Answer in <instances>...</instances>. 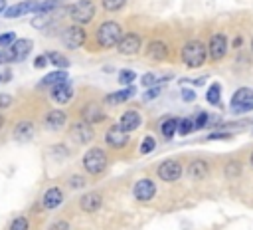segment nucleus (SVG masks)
<instances>
[{
	"instance_id": "35",
	"label": "nucleus",
	"mask_w": 253,
	"mask_h": 230,
	"mask_svg": "<svg viewBox=\"0 0 253 230\" xmlns=\"http://www.w3.org/2000/svg\"><path fill=\"white\" fill-rule=\"evenodd\" d=\"M10 230H28V218L26 216H18L12 220Z\"/></svg>"
},
{
	"instance_id": "32",
	"label": "nucleus",
	"mask_w": 253,
	"mask_h": 230,
	"mask_svg": "<svg viewBox=\"0 0 253 230\" xmlns=\"http://www.w3.org/2000/svg\"><path fill=\"white\" fill-rule=\"evenodd\" d=\"M51 22H53V20H51V16H49V14H38V16L32 20V26L42 30V28H45V26H47V24H51Z\"/></svg>"
},
{
	"instance_id": "33",
	"label": "nucleus",
	"mask_w": 253,
	"mask_h": 230,
	"mask_svg": "<svg viewBox=\"0 0 253 230\" xmlns=\"http://www.w3.org/2000/svg\"><path fill=\"white\" fill-rule=\"evenodd\" d=\"M154 147H156V141H154V137L146 135V137L142 139V143H140V153H142V155H146V153H152V151H154Z\"/></svg>"
},
{
	"instance_id": "39",
	"label": "nucleus",
	"mask_w": 253,
	"mask_h": 230,
	"mask_svg": "<svg viewBox=\"0 0 253 230\" xmlns=\"http://www.w3.org/2000/svg\"><path fill=\"white\" fill-rule=\"evenodd\" d=\"M140 81H142L144 87H152V85H156V75L154 73H144Z\"/></svg>"
},
{
	"instance_id": "5",
	"label": "nucleus",
	"mask_w": 253,
	"mask_h": 230,
	"mask_svg": "<svg viewBox=\"0 0 253 230\" xmlns=\"http://www.w3.org/2000/svg\"><path fill=\"white\" fill-rule=\"evenodd\" d=\"M85 30L81 28V26H67L63 32H61V42H63V46L65 48H69V50H75V48H79V46H83L85 44Z\"/></svg>"
},
{
	"instance_id": "12",
	"label": "nucleus",
	"mask_w": 253,
	"mask_h": 230,
	"mask_svg": "<svg viewBox=\"0 0 253 230\" xmlns=\"http://www.w3.org/2000/svg\"><path fill=\"white\" fill-rule=\"evenodd\" d=\"M105 141H107V145L113 147V149H123V147L128 143V133H125L119 125H113V127L107 131Z\"/></svg>"
},
{
	"instance_id": "6",
	"label": "nucleus",
	"mask_w": 253,
	"mask_h": 230,
	"mask_svg": "<svg viewBox=\"0 0 253 230\" xmlns=\"http://www.w3.org/2000/svg\"><path fill=\"white\" fill-rule=\"evenodd\" d=\"M156 174H158V178H162L164 182H174V180H178V178L182 176V165H180L178 161L168 159V161H164V163L158 165Z\"/></svg>"
},
{
	"instance_id": "9",
	"label": "nucleus",
	"mask_w": 253,
	"mask_h": 230,
	"mask_svg": "<svg viewBox=\"0 0 253 230\" xmlns=\"http://www.w3.org/2000/svg\"><path fill=\"white\" fill-rule=\"evenodd\" d=\"M69 135H71V139H73V141H77V143H81V145L89 143V141L95 137L91 123H87V121H77V123H73V125H71Z\"/></svg>"
},
{
	"instance_id": "40",
	"label": "nucleus",
	"mask_w": 253,
	"mask_h": 230,
	"mask_svg": "<svg viewBox=\"0 0 253 230\" xmlns=\"http://www.w3.org/2000/svg\"><path fill=\"white\" fill-rule=\"evenodd\" d=\"M229 131H213L208 135V141H213V139H229Z\"/></svg>"
},
{
	"instance_id": "22",
	"label": "nucleus",
	"mask_w": 253,
	"mask_h": 230,
	"mask_svg": "<svg viewBox=\"0 0 253 230\" xmlns=\"http://www.w3.org/2000/svg\"><path fill=\"white\" fill-rule=\"evenodd\" d=\"M32 135H34V125H32L30 121H20V123L16 125V129H14V137H16V141H20V143L30 141Z\"/></svg>"
},
{
	"instance_id": "10",
	"label": "nucleus",
	"mask_w": 253,
	"mask_h": 230,
	"mask_svg": "<svg viewBox=\"0 0 253 230\" xmlns=\"http://www.w3.org/2000/svg\"><path fill=\"white\" fill-rule=\"evenodd\" d=\"M132 194H134L136 200L146 202V200H150V198L156 194V184H154L150 178H140V180L134 184Z\"/></svg>"
},
{
	"instance_id": "49",
	"label": "nucleus",
	"mask_w": 253,
	"mask_h": 230,
	"mask_svg": "<svg viewBox=\"0 0 253 230\" xmlns=\"http://www.w3.org/2000/svg\"><path fill=\"white\" fill-rule=\"evenodd\" d=\"M6 10V0H0V12H4Z\"/></svg>"
},
{
	"instance_id": "36",
	"label": "nucleus",
	"mask_w": 253,
	"mask_h": 230,
	"mask_svg": "<svg viewBox=\"0 0 253 230\" xmlns=\"http://www.w3.org/2000/svg\"><path fill=\"white\" fill-rule=\"evenodd\" d=\"M14 42H16V34H14V32L0 34V46H2V48H10Z\"/></svg>"
},
{
	"instance_id": "7",
	"label": "nucleus",
	"mask_w": 253,
	"mask_h": 230,
	"mask_svg": "<svg viewBox=\"0 0 253 230\" xmlns=\"http://www.w3.org/2000/svg\"><path fill=\"white\" fill-rule=\"evenodd\" d=\"M206 50H208L210 59H213V61L221 59L227 54V36L225 34H213L210 38V44H208Z\"/></svg>"
},
{
	"instance_id": "42",
	"label": "nucleus",
	"mask_w": 253,
	"mask_h": 230,
	"mask_svg": "<svg viewBox=\"0 0 253 230\" xmlns=\"http://www.w3.org/2000/svg\"><path fill=\"white\" fill-rule=\"evenodd\" d=\"M158 93H160V87H148V91L144 93V99H146V101H150V99H154Z\"/></svg>"
},
{
	"instance_id": "41",
	"label": "nucleus",
	"mask_w": 253,
	"mask_h": 230,
	"mask_svg": "<svg viewBox=\"0 0 253 230\" xmlns=\"http://www.w3.org/2000/svg\"><path fill=\"white\" fill-rule=\"evenodd\" d=\"M49 230H69V222H65V220H57V222H53V224L49 226Z\"/></svg>"
},
{
	"instance_id": "15",
	"label": "nucleus",
	"mask_w": 253,
	"mask_h": 230,
	"mask_svg": "<svg viewBox=\"0 0 253 230\" xmlns=\"http://www.w3.org/2000/svg\"><path fill=\"white\" fill-rule=\"evenodd\" d=\"M61 202H63V190L59 186H51V188L45 190V194H43V208L55 210Z\"/></svg>"
},
{
	"instance_id": "38",
	"label": "nucleus",
	"mask_w": 253,
	"mask_h": 230,
	"mask_svg": "<svg viewBox=\"0 0 253 230\" xmlns=\"http://www.w3.org/2000/svg\"><path fill=\"white\" fill-rule=\"evenodd\" d=\"M225 174H227L229 178H235V176L239 174V163H235V161L229 163V165L225 167Z\"/></svg>"
},
{
	"instance_id": "14",
	"label": "nucleus",
	"mask_w": 253,
	"mask_h": 230,
	"mask_svg": "<svg viewBox=\"0 0 253 230\" xmlns=\"http://www.w3.org/2000/svg\"><path fill=\"white\" fill-rule=\"evenodd\" d=\"M138 125H140V113H138V111H134V109L125 111V113L121 115V119H119V127H121L125 133L134 131Z\"/></svg>"
},
{
	"instance_id": "21",
	"label": "nucleus",
	"mask_w": 253,
	"mask_h": 230,
	"mask_svg": "<svg viewBox=\"0 0 253 230\" xmlns=\"http://www.w3.org/2000/svg\"><path fill=\"white\" fill-rule=\"evenodd\" d=\"M83 117L87 123H99L105 119V113L97 103H89L87 107H83Z\"/></svg>"
},
{
	"instance_id": "28",
	"label": "nucleus",
	"mask_w": 253,
	"mask_h": 230,
	"mask_svg": "<svg viewBox=\"0 0 253 230\" xmlns=\"http://www.w3.org/2000/svg\"><path fill=\"white\" fill-rule=\"evenodd\" d=\"M206 99H208L211 105H219V99H221V87H219V83H213V85L208 89Z\"/></svg>"
},
{
	"instance_id": "1",
	"label": "nucleus",
	"mask_w": 253,
	"mask_h": 230,
	"mask_svg": "<svg viewBox=\"0 0 253 230\" xmlns=\"http://www.w3.org/2000/svg\"><path fill=\"white\" fill-rule=\"evenodd\" d=\"M182 61L188 65V67H200L206 58H208V50L206 46L200 42V40H190L184 48H182Z\"/></svg>"
},
{
	"instance_id": "45",
	"label": "nucleus",
	"mask_w": 253,
	"mask_h": 230,
	"mask_svg": "<svg viewBox=\"0 0 253 230\" xmlns=\"http://www.w3.org/2000/svg\"><path fill=\"white\" fill-rule=\"evenodd\" d=\"M182 99L190 103V101H194V99H196V93H194V91H190V89H182Z\"/></svg>"
},
{
	"instance_id": "13",
	"label": "nucleus",
	"mask_w": 253,
	"mask_h": 230,
	"mask_svg": "<svg viewBox=\"0 0 253 230\" xmlns=\"http://www.w3.org/2000/svg\"><path fill=\"white\" fill-rule=\"evenodd\" d=\"M71 97H73V87H71L69 81H61V83H57V85L51 87V99L55 103H61L63 105V103L71 101Z\"/></svg>"
},
{
	"instance_id": "30",
	"label": "nucleus",
	"mask_w": 253,
	"mask_h": 230,
	"mask_svg": "<svg viewBox=\"0 0 253 230\" xmlns=\"http://www.w3.org/2000/svg\"><path fill=\"white\" fill-rule=\"evenodd\" d=\"M61 2H63V0H45V2H40V6H38L36 12H40V14H47L49 10H55Z\"/></svg>"
},
{
	"instance_id": "20",
	"label": "nucleus",
	"mask_w": 253,
	"mask_h": 230,
	"mask_svg": "<svg viewBox=\"0 0 253 230\" xmlns=\"http://www.w3.org/2000/svg\"><path fill=\"white\" fill-rule=\"evenodd\" d=\"M249 101H253V89H249V87H239V89L233 93V97H231V107L237 109V107H241V105H245V103H249Z\"/></svg>"
},
{
	"instance_id": "29",
	"label": "nucleus",
	"mask_w": 253,
	"mask_h": 230,
	"mask_svg": "<svg viewBox=\"0 0 253 230\" xmlns=\"http://www.w3.org/2000/svg\"><path fill=\"white\" fill-rule=\"evenodd\" d=\"M194 131V121L192 119H182V121H178V127H176V133L178 135H182V137H186V135H190Z\"/></svg>"
},
{
	"instance_id": "4",
	"label": "nucleus",
	"mask_w": 253,
	"mask_h": 230,
	"mask_svg": "<svg viewBox=\"0 0 253 230\" xmlns=\"http://www.w3.org/2000/svg\"><path fill=\"white\" fill-rule=\"evenodd\" d=\"M69 16L77 26H85L95 18V4L91 0H77L69 8Z\"/></svg>"
},
{
	"instance_id": "46",
	"label": "nucleus",
	"mask_w": 253,
	"mask_h": 230,
	"mask_svg": "<svg viewBox=\"0 0 253 230\" xmlns=\"http://www.w3.org/2000/svg\"><path fill=\"white\" fill-rule=\"evenodd\" d=\"M253 109V101H249V103H245V105H241V107H237V109H233L235 113H245V111H251Z\"/></svg>"
},
{
	"instance_id": "26",
	"label": "nucleus",
	"mask_w": 253,
	"mask_h": 230,
	"mask_svg": "<svg viewBox=\"0 0 253 230\" xmlns=\"http://www.w3.org/2000/svg\"><path fill=\"white\" fill-rule=\"evenodd\" d=\"M45 58H47V61H49L51 65H55L57 69H67V67H69V59H67L65 56L57 54V52H47Z\"/></svg>"
},
{
	"instance_id": "23",
	"label": "nucleus",
	"mask_w": 253,
	"mask_h": 230,
	"mask_svg": "<svg viewBox=\"0 0 253 230\" xmlns=\"http://www.w3.org/2000/svg\"><path fill=\"white\" fill-rule=\"evenodd\" d=\"M61 81H67V71L65 69H55V71H51V73H47L43 79H42V87H53V85H57V83H61Z\"/></svg>"
},
{
	"instance_id": "16",
	"label": "nucleus",
	"mask_w": 253,
	"mask_h": 230,
	"mask_svg": "<svg viewBox=\"0 0 253 230\" xmlns=\"http://www.w3.org/2000/svg\"><path fill=\"white\" fill-rule=\"evenodd\" d=\"M101 204H103V198H101L99 192H87V194H83L81 200H79V206H81V210H85V212H95V210L101 208Z\"/></svg>"
},
{
	"instance_id": "11",
	"label": "nucleus",
	"mask_w": 253,
	"mask_h": 230,
	"mask_svg": "<svg viewBox=\"0 0 253 230\" xmlns=\"http://www.w3.org/2000/svg\"><path fill=\"white\" fill-rule=\"evenodd\" d=\"M40 6L38 0H24V2H18L10 8L4 10V16L6 18H18V16H24V14H30V12H36Z\"/></svg>"
},
{
	"instance_id": "48",
	"label": "nucleus",
	"mask_w": 253,
	"mask_h": 230,
	"mask_svg": "<svg viewBox=\"0 0 253 230\" xmlns=\"http://www.w3.org/2000/svg\"><path fill=\"white\" fill-rule=\"evenodd\" d=\"M241 42H243V40H241V36H235V38H233V46H235V48H239V46H241Z\"/></svg>"
},
{
	"instance_id": "50",
	"label": "nucleus",
	"mask_w": 253,
	"mask_h": 230,
	"mask_svg": "<svg viewBox=\"0 0 253 230\" xmlns=\"http://www.w3.org/2000/svg\"><path fill=\"white\" fill-rule=\"evenodd\" d=\"M2 125H4V117L0 115V129H2Z\"/></svg>"
},
{
	"instance_id": "43",
	"label": "nucleus",
	"mask_w": 253,
	"mask_h": 230,
	"mask_svg": "<svg viewBox=\"0 0 253 230\" xmlns=\"http://www.w3.org/2000/svg\"><path fill=\"white\" fill-rule=\"evenodd\" d=\"M83 184H85V180H83L81 176H71V178H69V186H71V188H79V186H83Z\"/></svg>"
},
{
	"instance_id": "18",
	"label": "nucleus",
	"mask_w": 253,
	"mask_h": 230,
	"mask_svg": "<svg viewBox=\"0 0 253 230\" xmlns=\"http://www.w3.org/2000/svg\"><path fill=\"white\" fill-rule=\"evenodd\" d=\"M146 54H148V58L158 59V61H160V59H166V58H168V46H166L164 42H160V40H154V42L148 44Z\"/></svg>"
},
{
	"instance_id": "31",
	"label": "nucleus",
	"mask_w": 253,
	"mask_h": 230,
	"mask_svg": "<svg viewBox=\"0 0 253 230\" xmlns=\"http://www.w3.org/2000/svg\"><path fill=\"white\" fill-rule=\"evenodd\" d=\"M101 4L107 12H117L126 4V0H101Z\"/></svg>"
},
{
	"instance_id": "34",
	"label": "nucleus",
	"mask_w": 253,
	"mask_h": 230,
	"mask_svg": "<svg viewBox=\"0 0 253 230\" xmlns=\"http://www.w3.org/2000/svg\"><path fill=\"white\" fill-rule=\"evenodd\" d=\"M134 81V71H130V69H123L121 73H119V83H123V85H130Z\"/></svg>"
},
{
	"instance_id": "47",
	"label": "nucleus",
	"mask_w": 253,
	"mask_h": 230,
	"mask_svg": "<svg viewBox=\"0 0 253 230\" xmlns=\"http://www.w3.org/2000/svg\"><path fill=\"white\" fill-rule=\"evenodd\" d=\"M10 105V95H0V107Z\"/></svg>"
},
{
	"instance_id": "24",
	"label": "nucleus",
	"mask_w": 253,
	"mask_h": 230,
	"mask_svg": "<svg viewBox=\"0 0 253 230\" xmlns=\"http://www.w3.org/2000/svg\"><path fill=\"white\" fill-rule=\"evenodd\" d=\"M132 95H134V87H130V85H128V87H126V89H123V91L109 93L105 101H107L109 105H117V103H125V101H128Z\"/></svg>"
},
{
	"instance_id": "2",
	"label": "nucleus",
	"mask_w": 253,
	"mask_h": 230,
	"mask_svg": "<svg viewBox=\"0 0 253 230\" xmlns=\"http://www.w3.org/2000/svg\"><path fill=\"white\" fill-rule=\"evenodd\" d=\"M121 36H123V30H121V26L117 22H103L97 28V32H95V40H97V44L101 48H113V46H117L119 40H121Z\"/></svg>"
},
{
	"instance_id": "27",
	"label": "nucleus",
	"mask_w": 253,
	"mask_h": 230,
	"mask_svg": "<svg viewBox=\"0 0 253 230\" xmlns=\"http://www.w3.org/2000/svg\"><path fill=\"white\" fill-rule=\"evenodd\" d=\"M176 127H178V121H176L174 117H168L166 121H162V125H160L162 137H164V139H172V137L176 135Z\"/></svg>"
},
{
	"instance_id": "17",
	"label": "nucleus",
	"mask_w": 253,
	"mask_h": 230,
	"mask_svg": "<svg viewBox=\"0 0 253 230\" xmlns=\"http://www.w3.org/2000/svg\"><path fill=\"white\" fill-rule=\"evenodd\" d=\"M32 40H16L12 46H10V50H12V54H14V61H22L28 54H30V50H32Z\"/></svg>"
},
{
	"instance_id": "3",
	"label": "nucleus",
	"mask_w": 253,
	"mask_h": 230,
	"mask_svg": "<svg viewBox=\"0 0 253 230\" xmlns=\"http://www.w3.org/2000/svg\"><path fill=\"white\" fill-rule=\"evenodd\" d=\"M105 167H107V155L103 149L93 147L83 155V169L89 174H101L105 171Z\"/></svg>"
},
{
	"instance_id": "25",
	"label": "nucleus",
	"mask_w": 253,
	"mask_h": 230,
	"mask_svg": "<svg viewBox=\"0 0 253 230\" xmlns=\"http://www.w3.org/2000/svg\"><path fill=\"white\" fill-rule=\"evenodd\" d=\"M65 113L63 111H49L47 115H45V125L49 127V129H59V127H63V123H65Z\"/></svg>"
},
{
	"instance_id": "37",
	"label": "nucleus",
	"mask_w": 253,
	"mask_h": 230,
	"mask_svg": "<svg viewBox=\"0 0 253 230\" xmlns=\"http://www.w3.org/2000/svg\"><path fill=\"white\" fill-rule=\"evenodd\" d=\"M192 121H194V131H196V129H202V127L208 123V113H206V111H200L198 117L192 119Z\"/></svg>"
},
{
	"instance_id": "19",
	"label": "nucleus",
	"mask_w": 253,
	"mask_h": 230,
	"mask_svg": "<svg viewBox=\"0 0 253 230\" xmlns=\"http://www.w3.org/2000/svg\"><path fill=\"white\" fill-rule=\"evenodd\" d=\"M208 172H210V167H208L206 161H192L190 167H188V174H190V178H194V180L206 178Z\"/></svg>"
},
{
	"instance_id": "8",
	"label": "nucleus",
	"mask_w": 253,
	"mask_h": 230,
	"mask_svg": "<svg viewBox=\"0 0 253 230\" xmlns=\"http://www.w3.org/2000/svg\"><path fill=\"white\" fill-rule=\"evenodd\" d=\"M140 44H142L140 42V36L134 34V32H128V34H123L121 36V40L117 44V50L123 56H132V54H136L140 50Z\"/></svg>"
},
{
	"instance_id": "51",
	"label": "nucleus",
	"mask_w": 253,
	"mask_h": 230,
	"mask_svg": "<svg viewBox=\"0 0 253 230\" xmlns=\"http://www.w3.org/2000/svg\"><path fill=\"white\" fill-rule=\"evenodd\" d=\"M249 163H251V165H253V153H251V157H249Z\"/></svg>"
},
{
	"instance_id": "44",
	"label": "nucleus",
	"mask_w": 253,
	"mask_h": 230,
	"mask_svg": "<svg viewBox=\"0 0 253 230\" xmlns=\"http://www.w3.org/2000/svg\"><path fill=\"white\" fill-rule=\"evenodd\" d=\"M34 65H36L38 69H42V67H45V65H47V58H45V56H38V58L34 59Z\"/></svg>"
},
{
	"instance_id": "52",
	"label": "nucleus",
	"mask_w": 253,
	"mask_h": 230,
	"mask_svg": "<svg viewBox=\"0 0 253 230\" xmlns=\"http://www.w3.org/2000/svg\"><path fill=\"white\" fill-rule=\"evenodd\" d=\"M251 52H253V40H251Z\"/></svg>"
}]
</instances>
